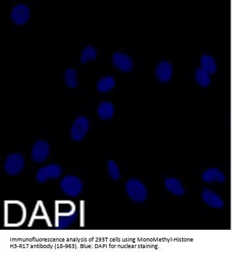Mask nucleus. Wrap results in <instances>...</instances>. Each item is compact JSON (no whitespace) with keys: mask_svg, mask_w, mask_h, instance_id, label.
<instances>
[{"mask_svg":"<svg viewBox=\"0 0 232 256\" xmlns=\"http://www.w3.org/2000/svg\"><path fill=\"white\" fill-rule=\"evenodd\" d=\"M125 190L128 197L134 203H142L147 201L148 190L145 184L136 179H131L125 185Z\"/></svg>","mask_w":232,"mask_h":256,"instance_id":"1","label":"nucleus"},{"mask_svg":"<svg viewBox=\"0 0 232 256\" xmlns=\"http://www.w3.org/2000/svg\"><path fill=\"white\" fill-rule=\"evenodd\" d=\"M60 188L68 197H76L81 193L83 184L78 177L68 175L61 179Z\"/></svg>","mask_w":232,"mask_h":256,"instance_id":"2","label":"nucleus"},{"mask_svg":"<svg viewBox=\"0 0 232 256\" xmlns=\"http://www.w3.org/2000/svg\"><path fill=\"white\" fill-rule=\"evenodd\" d=\"M24 166L23 156L19 153H12L5 159L3 168L5 172L11 176L18 175L21 172Z\"/></svg>","mask_w":232,"mask_h":256,"instance_id":"3","label":"nucleus"},{"mask_svg":"<svg viewBox=\"0 0 232 256\" xmlns=\"http://www.w3.org/2000/svg\"><path fill=\"white\" fill-rule=\"evenodd\" d=\"M63 170L61 166L57 164H50L44 166L37 170L35 174V179L40 184H44L49 179L59 178L62 175Z\"/></svg>","mask_w":232,"mask_h":256,"instance_id":"4","label":"nucleus"},{"mask_svg":"<svg viewBox=\"0 0 232 256\" xmlns=\"http://www.w3.org/2000/svg\"><path fill=\"white\" fill-rule=\"evenodd\" d=\"M50 154V146L45 140H38L33 146L31 151L32 159L35 163L46 161Z\"/></svg>","mask_w":232,"mask_h":256,"instance_id":"5","label":"nucleus"},{"mask_svg":"<svg viewBox=\"0 0 232 256\" xmlns=\"http://www.w3.org/2000/svg\"><path fill=\"white\" fill-rule=\"evenodd\" d=\"M89 121L85 116L77 118L71 128V137L74 141H80L83 139L89 131Z\"/></svg>","mask_w":232,"mask_h":256,"instance_id":"6","label":"nucleus"},{"mask_svg":"<svg viewBox=\"0 0 232 256\" xmlns=\"http://www.w3.org/2000/svg\"><path fill=\"white\" fill-rule=\"evenodd\" d=\"M30 17L31 11L29 7L23 3H18L11 11V20L17 25H22L29 21Z\"/></svg>","mask_w":232,"mask_h":256,"instance_id":"7","label":"nucleus"},{"mask_svg":"<svg viewBox=\"0 0 232 256\" xmlns=\"http://www.w3.org/2000/svg\"><path fill=\"white\" fill-rule=\"evenodd\" d=\"M112 61L116 68L125 72H129L133 68V61L130 55L121 52H116L112 57Z\"/></svg>","mask_w":232,"mask_h":256,"instance_id":"8","label":"nucleus"},{"mask_svg":"<svg viewBox=\"0 0 232 256\" xmlns=\"http://www.w3.org/2000/svg\"><path fill=\"white\" fill-rule=\"evenodd\" d=\"M155 74L158 81L166 83L171 80L173 74V68L171 63L163 61L157 65Z\"/></svg>","mask_w":232,"mask_h":256,"instance_id":"9","label":"nucleus"},{"mask_svg":"<svg viewBox=\"0 0 232 256\" xmlns=\"http://www.w3.org/2000/svg\"><path fill=\"white\" fill-rule=\"evenodd\" d=\"M201 199L211 208H221L223 206V202L218 194L208 188H203L202 190Z\"/></svg>","mask_w":232,"mask_h":256,"instance_id":"10","label":"nucleus"},{"mask_svg":"<svg viewBox=\"0 0 232 256\" xmlns=\"http://www.w3.org/2000/svg\"><path fill=\"white\" fill-rule=\"evenodd\" d=\"M164 185L166 189L174 195L182 197L185 194V189L182 183L177 178H166L165 180Z\"/></svg>","mask_w":232,"mask_h":256,"instance_id":"11","label":"nucleus"},{"mask_svg":"<svg viewBox=\"0 0 232 256\" xmlns=\"http://www.w3.org/2000/svg\"><path fill=\"white\" fill-rule=\"evenodd\" d=\"M202 180L205 183L223 182L225 177L223 173L216 168L206 170L201 174Z\"/></svg>","mask_w":232,"mask_h":256,"instance_id":"12","label":"nucleus"},{"mask_svg":"<svg viewBox=\"0 0 232 256\" xmlns=\"http://www.w3.org/2000/svg\"><path fill=\"white\" fill-rule=\"evenodd\" d=\"M97 112L100 119L103 120H108L113 117L115 113V108L111 102H104L99 104Z\"/></svg>","mask_w":232,"mask_h":256,"instance_id":"13","label":"nucleus"},{"mask_svg":"<svg viewBox=\"0 0 232 256\" xmlns=\"http://www.w3.org/2000/svg\"><path fill=\"white\" fill-rule=\"evenodd\" d=\"M115 85V79L112 76H106L99 80L97 88L100 93H107L113 89Z\"/></svg>","mask_w":232,"mask_h":256,"instance_id":"14","label":"nucleus"},{"mask_svg":"<svg viewBox=\"0 0 232 256\" xmlns=\"http://www.w3.org/2000/svg\"><path fill=\"white\" fill-rule=\"evenodd\" d=\"M64 78L67 86L70 88H75L78 86V72L74 68H67L64 74Z\"/></svg>","mask_w":232,"mask_h":256,"instance_id":"15","label":"nucleus"},{"mask_svg":"<svg viewBox=\"0 0 232 256\" xmlns=\"http://www.w3.org/2000/svg\"><path fill=\"white\" fill-rule=\"evenodd\" d=\"M201 68L209 74L216 72V65L213 57L209 55H203L201 57Z\"/></svg>","mask_w":232,"mask_h":256,"instance_id":"16","label":"nucleus"},{"mask_svg":"<svg viewBox=\"0 0 232 256\" xmlns=\"http://www.w3.org/2000/svg\"><path fill=\"white\" fill-rule=\"evenodd\" d=\"M195 78L196 82L200 86L207 87L211 83L210 74L201 68H198L196 70Z\"/></svg>","mask_w":232,"mask_h":256,"instance_id":"17","label":"nucleus"},{"mask_svg":"<svg viewBox=\"0 0 232 256\" xmlns=\"http://www.w3.org/2000/svg\"><path fill=\"white\" fill-rule=\"evenodd\" d=\"M97 51L94 47L91 46H86L82 51L81 55V62L86 63L90 61H93L96 59Z\"/></svg>","mask_w":232,"mask_h":256,"instance_id":"18","label":"nucleus"},{"mask_svg":"<svg viewBox=\"0 0 232 256\" xmlns=\"http://www.w3.org/2000/svg\"><path fill=\"white\" fill-rule=\"evenodd\" d=\"M108 172L110 178L112 180L117 181L120 178L121 174L119 166L113 160L108 162Z\"/></svg>","mask_w":232,"mask_h":256,"instance_id":"19","label":"nucleus"}]
</instances>
